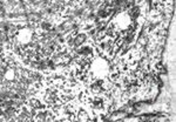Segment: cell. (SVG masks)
Returning a JSON list of instances; mask_svg holds the SVG:
<instances>
[{
	"mask_svg": "<svg viewBox=\"0 0 176 122\" xmlns=\"http://www.w3.org/2000/svg\"><path fill=\"white\" fill-rule=\"evenodd\" d=\"M76 120L78 121H81V122H87L91 120V116H89V113H88L86 109L83 108H80L78 112H76Z\"/></svg>",
	"mask_w": 176,
	"mask_h": 122,
	"instance_id": "7a4b0ae2",
	"label": "cell"
},
{
	"mask_svg": "<svg viewBox=\"0 0 176 122\" xmlns=\"http://www.w3.org/2000/svg\"><path fill=\"white\" fill-rule=\"evenodd\" d=\"M88 41V35L86 32H79L74 37V47L81 46Z\"/></svg>",
	"mask_w": 176,
	"mask_h": 122,
	"instance_id": "6da1fadb",
	"label": "cell"
}]
</instances>
